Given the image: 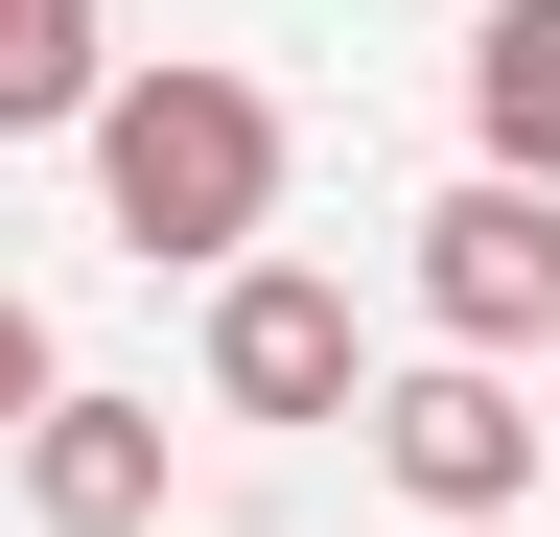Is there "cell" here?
Segmentation results:
<instances>
[{"label": "cell", "mask_w": 560, "mask_h": 537, "mask_svg": "<svg viewBox=\"0 0 560 537\" xmlns=\"http://www.w3.org/2000/svg\"><path fill=\"white\" fill-rule=\"evenodd\" d=\"M490 537H537V514H490Z\"/></svg>", "instance_id": "10"}, {"label": "cell", "mask_w": 560, "mask_h": 537, "mask_svg": "<svg viewBox=\"0 0 560 537\" xmlns=\"http://www.w3.org/2000/svg\"><path fill=\"white\" fill-rule=\"evenodd\" d=\"M0 467H24V514H47V537H164V397L47 374V421L0 444Z\"/></svg>", "instance_id": "5"}, {"label": "cell", "mask_w": 560, "mask_h": 537, "mask_svg": "<svg viewBox=\"0 0 560 537\" xmlns=\"http://www.w3.org/2000/svg\"><path fill=\"white\" fill-rule=\"evenodd\" d=\"M47 374H70V351H47V304H24V281H0V444H24V421H47Z\"/></svg>", "instance_id": "8"}, {"label": "cell", "mask_w": 560, "mask_h": 537, "mask_svg": "<svg viewBox=\"0 0 560 537\" xmlns=\"http://www.w3.org/2000/svg\"><path fill=\"white\" fill-rule=\"evenodd\" d=\"M117 94V0H0V141H70Z\"/></svg>", "instance_id": "7"}, {"label": "cell", "mask_w": 560, "mask_h": 537, "mask_svg": "<svg viewBox=\"0 0 560 537\" xmlns=\"http://www.w3.org/2000/svg\"><path fill=\"white\" fill-rule=\"evenodd\" d=\"M94 141V211H117V257H187V281H234V257L280 234V94L234 71V47H140V71L70 117Z\"/></svg>", "instance_id": "1"}, {"label": "cell", "mask_w": 560, "mask_h": 537, "mask_svg": "<svg viewBox=\"0 0 560 537\" xmlns=\"http://www.w3.org/2000/svg\"><path fill=\"white\" fill-rule=\"evenodd\" d=\"M537 304H560V187H420V327H444V351H490L514 374L537 351Z\"/></svg>", "instance_id": "4"}, {"label": "cell", "mask_w": 560, "mask_h": 537, "mask_svg": "<svg viewBox=\"0 0 560 537\" xmlns=\"http://www.w3.org/2000/svg\"><path fill=\"white\" fill-rule=\"evenodd\" d=\"M537 374H560V304H537Z\"/></svg>", "instance_id": "9"}, {"label": "cell", "mask_w": 560, "mask_h": 537, "mask_svg": "<svg viewBox=\"0 0 560 537\" xmlns=\"http://www.w3.org/2000/svg\"><path fill=\"white\" fill-rule=\"evenodd\" d=\"M350 444H374V491L420 537H490V514H537V374H490V351H420L350 397Z\"/></svg>", "instance_id": "2"}, {"label": "cell", "mask_w": 560, "mask_h": 537, "mask_svg": "<svg viewBox=\"0 0 560 537\" xmlns=\"http://www.w3.org/2000/svg\"><path fill=\"white\" fill-rule=\"evenodd\" d=\"M210 397H234V421H350V397H374V327H350V281H304V257H234V281H210Z\"/></svg>", "instance_id": "3"}, {"label": "cell", "mask_w": 560, "mask_h": 537, "mask_svg": "<svg viewBox=\"0 0 560 537\" xmlns=\"http://www.w3.org/2000/svg\"><path fill=\"white\" fill-rule=\"evenodd\" d=\"M467 164L490 187H560V0H490L467 24Z\"/></svg>", "instance_id": "6"}]
</instances>
